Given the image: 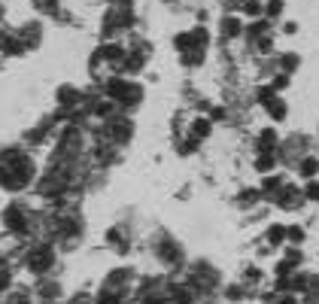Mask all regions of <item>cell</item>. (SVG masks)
Segmentation results:
<instances>
[{
	"mask_svg": "<svg viewBox=\"0 0 319 304\" xmlns=\"http://www.w3.org/2000/svg\"><path fill=\"white\" fill-rule=\"evenodd\" d=\"M237 28H240V25H237V21H231V18H228V21H225V31H228V33H234Z\"/></svg>",
	"mask_w": 319,
	"mask_h": 304,
	"instance_id": "6da1fadb",
	"label": "cell"
}]
</instances>
